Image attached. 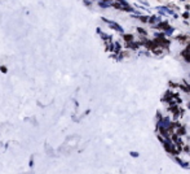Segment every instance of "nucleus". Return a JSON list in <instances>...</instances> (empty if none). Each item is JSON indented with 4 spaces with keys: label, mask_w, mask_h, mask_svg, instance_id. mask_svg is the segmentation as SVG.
<instances>
[]
</instances>
